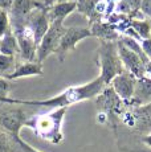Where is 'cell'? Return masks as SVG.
I'll return each mask as SVG.
<instances>
[{
  "label": "cell",
  "instance_id": "1",
  "mask_svg": "<svg viewBox=\"0 0 151 152\" xmlns=\"http://www.w3.org/2000/svg\"><path fill=\"white\" fill-rule=\"evenodd\" d=\"M102 78L98 75L90 82L80 86H70L61 91L60 94L51 97L48 99H15L7 98L3 104H23V106H40V107H49V109H68L69 106L76 103H80L84 101L97 98L105 89Z\"/></svg>",
  "mask_w": 151,
  "mask_h": 152
},
{
  "label": "cell",
  "instance_id": "2",
  "mask_svg": "<svg viewBox=\"0 0 151 152\" xmlns=\"http://www.w3.org/2000/svg\"><path fill=\"white\" fill-rule=\"evenodd\" d=\"M68 109H54L45 114L28 116L24 127L29 128L37 138L51 144H61L64 140L62 124Z\"/></svg>",
  "mask_w": 151,
  "mask_h": 152
},
{
  "label": "cell",
  "instance_id": "3",
  "mask_svg": "<svg viewBox=\"0 0 151 152\" xmlns=\"http://www.w3.org/2000/svg\"><path fill=\"white\" fill-rule=\"evenodd\" d=\"M98 65H100V77L102 78L105 86H109L110 82L125 72L122 61L118 54L117 42L100 41L98 46Z\"/></svg>",
  "mask_w": 151,
  "mask_h": 152
},
{
  "label": "cell",
  "instance_id": "4",
  "mask_svg": "<svg viewBox=\"0 0 151 152\" xmlns=\"http://www.w3.org/2000/svg\"><path fill=\"white\" fill-rule=\"evenodd\" d=\"M28 116L17 104H4L0 107V130L10 136L17 138L24 128Z\"/></svg>",
  "mask_w": 151,
  "mask_h": 152
},
{
  "label": "cell",
  "instance_id": "5",
  "mask_svg": "<svg viewBox=\"0 0 151 152\" xmlns=\"http://www.w3.org/2000/svg\"><path fill=\"white\" fill-rule=\"evenodd\" d=\"M66 27L62 21H53L51 23L48 32L44 34L43 40L40 41L36 50V61L39 64H43L51 54H56L57 48L60 45L61 37L65 33Z\"/></svg>",
  "mask_w": 151,
  "mask_h": 152
},
{
  "label": "cell",
  "instance_id": "6",
  "mask_svg": "<svg viewBox=\"0 0 151 152\" xmlns=\"http://www.w3.org/2000/svg\"><path fill=\"white\" fill-rule=\"evenodd\" d=\"M88 37H93L90 28H84V27H69L66 28L65 33L61 37L60 45L57 48L56 56L60 60V62H62L65 60L66 54L69 52H73L77 46L78 42H81L82 40L88 39Z\"/></svg>",
  "mask_w": 151,
  "mask_h": 152
},
{
  "label": "cell",
  "instance_id": "7",
  "mask_svg": "<svg viewBox=\"0 0 151 152\" xmlns=\"http://www.w3.org/2000/svg\"><path fill=\"white\" fill-rule=\"evenodd\" d=\"M24 25L32 32V34L34 37V41H36L37 46H39L40 41L43 40L44 34L48 32L49 27H51V20H49V16H48V7L43 4L41 7L33 10L27 16Z\"/></svg>",
  "mask_w": 151,
  "mask_h": 152
},
{
  "label": "cell",
  "instance_id": "8",
  "mask_svg": "<svg viewBox=\"0 0 151 152\" xmlns=\"http://www.w3.org/2000/svg\"><path fill=\"white\" fill-rule=\"evenodd\" d=\"M117 49L125 70L129 72L130 74H133L135 78L144 77V74L147 72V64L135 52H133L131 49L127 48L121 40L117 41Z\"/></svg>",
  "mask_w": 151,
  "mask_h": 152
},
{
  "label": "cell",
  "instance_id": "9",
  "mask_svg": "<svg viewBox=\"0 0 151 152\" xmlns=\"http://www.w3.org/2000/svg\"><path fill=\"white\" fill-rule=\"evenodd\" d=\"M12 32L16 36L17 42H19L20 57L24 60V62L36 61L37 44L34 41V37H33V34H32V32L25 27L24 24L12 27Z\"/></svg>",
  "mask_w": 151,
  "mask_h": 152
},
{
  "label": "cell",
  "instance_id": "10",
  "mask_svg": "<svg viewBox=\"0 0 151 152\" xmlns=\"http://www.w3.org/2000/svg\"><path fill=\"white\" fill-rule=\"evenodd\" d=\"M135 82L136 78L133 74H130L129 72H122L121 74H118L114 80L110 82L109 86L114 90V93L117 94V97L125 103H130L134 95V89H135Z\"/></svg>",
  "mask_w": 151,
  "mask_h": 152
},
{
  "label": "cell",
  "instance_id": "11",
  "mask_svg": "<svg viewBox=\"0 0 151 152\" xmlns=\"http://www.w3.org/2000/svg\"><path fill=\"white\" fill-rule=\"evenodd\" d=\"M43 3L37 1V0H13V4L10 10V17L12 27L16 25H23L27 19V16L29 15L33 10L41 7Z\"/></svg>",
  "mask_w": 151,
  "mask_h": 152
},
{
  "label": "cell",
  "instance_id": "12",
  "mask_svg": "<svg viewBox=\"0 0 151 152\" xmlns=\"http://www.w3.org/2000/svg\"><path fill=\"white\" fill-rule=\"evenodd\" d=\"M77 11L76 0H60L48 7V16L51 23L53 21H65V19L70 13Z\"/></svg>",
  "mask_w": 151,
  "mask_h": 152
},
{
  "label": "cell",
  "instance_id": "13",
  "mask_svg": "<svg viewBox=\"0 0 151 152\" xmlns=\"http://www.w3.org/2000/svg\"><path fill=\"white\" fill-rule=\"evenodd\" d=\"M92 36L100 39V41H109V42H117L121 39V34L117 32L115 25L111 23H103L95 21L90 25Z\"/></svg>",
  "mask_w": 151,
  "mask_h": 152
},
{
  "label": "cell",
  "instance_id": "14",
  "mask_svg": "<svg viewBox=\"0 0 151 152\" xmlns=\"http://www.w3.org/2000/svg\"><path fill=\"white\" fill-rule=\"evenodd\" d=\"M151 102V78L150 77H142L136 78L134 95L130 103L138 104V106H143Z\"/></svg>",
  "mask_w": 151,
  "mask_h": 152
},
{
  "label": "cell",
  "instance_id": "15",
  "mask_svg": "<svg viewBox=\"0 0 151 152\" xmlns=\"http://www.w3.org/2000/svg\"><path fill=\"white\" fill-rule=\"evenodd\" d=\"M44 70H43V64H39L37 61H32V62H23L16 66L15 72L7 78L10 81L19 80V78H27V77H34V75H43Z\"/></svg>",
  "mask_w": 151,
  "mask_h": 152
},
{
  "label": "cell",
  "instance_id": "16",
  "mask_svg": "<svg viewBox=\"0 0 151 152\" xmlns=\"http://www.w3.org/2000/svg\"><path fill=\"white\" fill-rule=\"evenodd\" d=\"M0 53L4 56H10V57H16L17 54H20L19 42H17L13 32L5 34L4 37L0 39Z\"/></svg>",
  "mask_w": 151,
  "mask_h": 152
},
{
  "label": "cell",
  "instance_id": "17",
  "mask_svg": "<svg viewBox=\"0 0 151 152\" xmlns=\"http://www.w3.org/2000/svg\"><path fill=\"white\" fill-rule=\"evenodd\" d=\"M76 1H77V11L90 19L92 24L95 21H101V16L95 10L98 0H76Z\"/></svg>",
  "mask_w": 151,
  "mask_h": 152
},
{
  "label": "cell",
  "instance_id": "18",
  "mask_svg": "<svg viewBox=\"0 0 151 152\" xmlns=\"http://www.w3.org/2000/svg\"><path fill=\"white\" fill-rule=\"evenodd\" d=\"M130 25L134 29L141 40L151 39V20L149 19H133Z\"/></svg>",
  "mask_w": 151,
  "mask_h": 152
},
{
  "label": "cell",
  "instance_id": "19",
  "mask_svg": "<svg viewBox=\"0 0 151 152\" xmlns=\"http://www.w3.org/2000/svg\"><path fill=\"white\" fill-rule=\"evenodd\" d=\"M17 66L16 57H10L0 53V78H8Z\"/></svg>",
  "mask_w": 151,
  "mask_h": 152
},
{
  "label": "cell",
  "instance_id": "20",
  "mask_svg": "<svg viewBox=\"0 0 151 152\" xmlns=\"http://www.w3.org/2000/svg\"><path fill=\"white\" fill-rule=\"evenodd\" d=\"M12 32V23L8 11L0 10V39Z\"/></svg>",
  "mask_w": 151,
  "mask_h": 152
},
{
  "label": "cell",
  "instance_id": "21",
  "mask_svg": "<svg viewBox=\"0 0 151 152\" xmlns=\"http://www.w3.org/2000/svg\"><path fill=\"white\" fill-rule=\"evenodd\" d=\"M13 152H41L36 148H33L31 144H28L27 142H24L20 136L17 138H13Z\"/></svg>",
  "mask_w": 151,
  "mask_h": 152
},
{
  "label": "cell",
  "instance_id": "22",
  "mask_svg": "<svg viewBox=\"0 0 151 152\" xmlns=\"http://www.w3.org/2000/svg\"><path fill=\"white\" fill-rule=\"evenodd\" d=\"M12 87V81L7 80V78H0V103H4L5 99L10 98V93Z\"/></svg>",
  "mask_w": 151,
  "mask_h": 152
},
{
  "label": "cell",
  "instance_id": "23",
  "mask_svg": "<svg viewBox=\"0 0 151 152\" xmlns=\"http://www.w3.org/2000/svg\"><path fill=\"white\" fill-rule=\"evenodd\" d=\"M0 152H13V139L0 130Z\"/></svg>",
  "mask_w": 151,
  "mask_h": 152
},
{
  "label": "cell",
  "instance_id": "24",
  "mask_svg": "<svg viewBox=\"0 0 151 152\" xmlns=\"http://www.w3.org/2000/svg\"><path fill=\"white\" fill-rule=\"evenodd\" d=\"M139 12L143 16H146L149 20H151V0H141Z\"/></svg>",
  "mask_w": 151,
  "mask_h": 152
},
{
  "label": "cell",
  "instance_id": "25",
  "mask_svg": "<svg viewBox=\"0 0 151 152\" xmlns=\"http://www.w3.org/2000/svg\"><path fill=\"white\" fill-rule=\"evenodd\" d=\"M141 46H142V50H143L144 54H146V57L149 58V60H151V39L142 40Z\"/></svg>",
  "mask_w": 151,
  "mask_h": 152
},
{
  "label": "cell",
  "instance_id": "26",
  "mask_svg": "<svg viewBox=\"0 0 151 152\" xmlns=\"http://www.w3.org/2000/svg\"><path fill=\"white\" fill-rule=\"evenodd\" d=\"M12 4H13V0H0V10H4L10 12Z\"/></svg>",
  "mask_w": 151,
  "mask_h": 152
},
{
  "label": "cell",
  "instance_id": "27",
  "mask_svg": "<svg viewBox=\"0 0 151 152\" xmlns=\"http://www.w3.org/2000/svg\"><path fill=\"white\" fill-rule=\"evenodd\" d=\"M142 142H143L146 145L151 147V134H150V135H147V136H144V138L142 139Z\"/></svg>",
  "mask_w": 151,
  "mask_h": 152
},
{
  "label": "cell",
  "instance_id": "28",
  "mask_svg": "<svg viewBox=\"0 0 151 152\" xmlns=\"http://www.w3.org/2000/svg\"><path fill=\"white\" fill-rule=\"evenodd\" d=\"M37 1H39V0H37Z\"/></svg>",
  "mask_w": 151,
  "mask_h": 152
}]
</instances>
